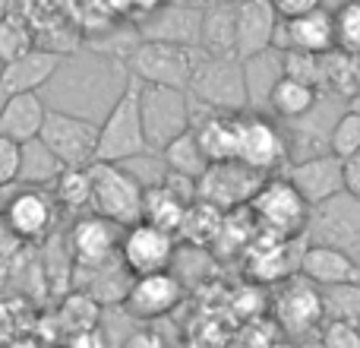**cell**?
Here are the masks:
<instances>
[{"label":"cell","mask_w":360,"mask_h":348,"mask_svg":"<svg viewBox=\"0 0 360 348\" xmlns=\"http://www.w3.org/2000/svg\"><path fill=\"white\" fill-rule=\"evenodd\" d=\"M63 165L41 139H32V143H22V187H54V180L60 178Z\"/></svg>","instance_id":"cell-29"},{"label":"cell","mask_w":360,"mask_h":348,"mask_svg":"<svg viewBox=\"0 0 360 348\" xmlns=\"http://www.w3.org/2000/svg\"><path fill=\"white\" fill-rule=\"evenodd\" d=\"M174 256H177V235L155 228L149 222H136L130 228H124L120 260L133 273V279L152 273H168Z\"/></svg>","instance_id":"cell-11"},{"label":"cell","mask_w":360,"mask_h":348,"mask_svg":"<svg viewBox=\"0 0 360 348\" xmlns=\"http://www.w3.org/2000/svg\"><path fill=\"white\" fill-rule=\"evenodd\" d=\"M281 67H285V76L323 92V57L304 54V51H281Z\"/></svg>","instance_id":"cell-37"},{"label":"cell","mask_w":360,"mask_h":348,"mask_svg":"<svg viewBox=\"0 0 360 348\" xmlns=\"http://www.w3.org/2000/svg\"><path fill=\"white\" fill-rule=\"evenodd\" d=\"M281 16L275 13L272 0H237V23H234V54L237 61H250L275 44V29Z\"/></svg>","instance_id":"cell-16"},{"label":"cell","mask_w":360,"mask_h":348,"mask_svg":"<svg viewBox=\"0 0 360 348\" xmlns=\"http://www.w3.org/2000/svg\"><path fill=\"white\" fill-rule=\"evenodd\" d=\"M262 184H266V174L247 168L243 162H218L209 165L199 178V199L221 212H234L250 206Z\"/></svg>","instance_id":"cell-9"},{"label":"cell","mask_w":360,"mask_h":348,"mask_svg":"<svg viewBox=\"0 0 360 348\" xmlns=\"http://www.w3.org/2000/svg\"><path fill=\"white\" fill-rule=\"evenodd\" d=\"M335 44L342 54L360 57V0H345L335 10Z\"/></svg>","instance_id":"cell-35"},{"label":"cell","mask_w":360,"mask_h":348,"mask_svg":"<svg viewBox=\"0 0 360 348\" xmlns=\"http://www.w3.org/2000/svg\"><path fill=\"white\" fill-rule=\"evenodd\" d=\"M250 216L256 222V231L281 237V241H297L310 228V203L297 193V187L285 174H272L250 199Z\"/></svg>","instance_id":"cell-2"},{"label":"cell","mask_w":360,"mask_h":348,"mask_svg":"<svg viewBox=\"0 0 360 348\" xmlns=\"http://www.w3.org/2000/svg\"><path fill=\"white\" fill-rule=\"evenodd\" d=\"M152 146L146 139L143 124V82L136 76H127L124 92L111 105L108 118L98 124V159L95 162L124 165L130 159L149 156Z\"/></svg>","instance_id":"cell-1"},{"label":"cell","mask_w":360,"mask_h":348,"mask_svg":"<svg viewBox=\"0 0 360 348\" xmlns=\"http://www.w3.org/2000/svg\"><path fill=\"white\" fill-rule=\"evenodd\" d=\"M329 152L338 156L342 162L360 152V114L357 111L348 108V111L335 120V127H332V133H329Z\"/></svg>","instance_id":"cell-36"},{"label":"cell","mask_w":360,"mask_h":348,"mask_svg":"<svg viewBox=\"0 0 360 348\" xmlns=\"http://www.w3.org/2000/svg\"><path fill=\"white\" fill-rule=\"evenodd\" d=\"M101 311L105 307L86 292H73L67 294V301L60 304V320L67 326V336L70 333H82V330H95L101 326Z\"/></svg>","instance_id":"cell-33"},{"label":"cell","mask_w":360,"mask_h":348,"mask_svg":"<svg viewBox=\"0 0 360 348\" xmlns=\"http://www.w3.org/2000/svg\"><path fill=\"white\" fill-rule=\"evenodd\" d=\"M202 57H205L202 48L139 38L136 48L127 54V67H130V76H136L143 86H165L186 92Z\"/></svg>","instance_id":"cell-3"},{"label":"cell","mask_w":360,"mask_h":348,"mask_svg":"<svg viewBox=\"0 0 360 348\" xmlns=\"http://www.w3.org/2000/svg\"><path fill=\"white\" fill-rule=\"evenodd\" d=\"M275 51H304V54L326 57L332 51H338L335 44V13H329L326 6L307 13V16L281 19L275 29Z\"/></svg>","instance_id":"cell-15"},{"label":"cell","mask_w":360,"mask_h":348,"mask_svg":"<svg viewBox=\"0 0 360 348\" xmlns=\"http://www.w3.org/2000/svg\"><path fill=\"white\" fill-rule=\"evenodd\" d=\"M345 193L360 203V152L345 159Z\"/></svg>","instance_id":"cell-43"},{"label":"cell","mask_w":360,"mask_h":348,"mask_svg":"<svg viewBox=\"0 0 360 348\" xmlns=\"http://www.w3.org/2000/svg\"><path fill=\"white\" fill-rule=\"evenodd\" d=\"M139 38L146 42H171L199 48L202 42V6L186 4V0H171L158 13L139 23Z\"/></svg>","instance_id":"cell-17"},{"label":"cell","mask_w":360,"mask_h":348,"mask_svg":"<svg viewBox=\"0 0 360 348\" xmlns=\"http://www.w3.org/2000/svg\"><path fill=\"white\" fill-rule=\"evenodd\" d=\"M323 311L326 320H345V323L360 326V282L323 288Z\"/></svg>","instance_id":"cell-34"},{"label":"cell","mask_w":360,"mask_h":348,"mask_svg":"<svg viewBox=\"0 0 360 348\" xmlns=\"http://www.w3.org/2000/svg\"><path fill=\"white\" fill-rule=\"evenodd\" d=\"M294 244L297 241H281V237L256 231L250 247L243 250L247 275H253L256 282H285V279H291V275H297L300 250L304 247L294 254Z\"/></svg>","instance_id":"cell-21"},{"label":"cell","mask_w":360,"mask_h":348,"mask_svg":"<svg viewBox=\"0 0 360 348\" xmlns=\"http://www.w3.org/2000/svg\"><path fill=\"white\" fill-rule=\"evenodd\" d=\"M351 111H357V114H360V92L354 95V99H351Z\"/></svg>","instance_id":"cell-45"},{"label":"cell","mask_w":360,"mask_h":348,"mask_svg":"<svg viewBox=\"0 0 360 348\" xmlns=\"http://www.w3.org/2000/svg\"><path fill=\"white\" fill-rule=\"evenodd\" d=\"M162 162H165V171L184 174V178H193V180H199L205 174V168H209V159H205L202 146H199L193 130L180 133L177 139H171V143L165 146Z\"/></svg>","instance_id":"cell-28"},{"label":"cell","mask_w":360,"mask_h":348,"mask_svg":"<svg viewBox=\"0 0 360 348\" xmlns=\"http://www.w3.org/2000/svg\"><path fill=\"white\" fill-rule=\"evenodd\" d=\"M234 23H237V4H212L202 10V42L199 48L209 57H237L234 54Z\"/></svg>","instance_id":"cell-25"},{"label":"cell","mask_w":360,"mask_h":348,"mask_svg":"<svg viewBox=\"0 0 360 348\" xmlns=\"http://www.w3.org/2000/svg\"><path fill=\"white\" fill-rule=\"evenodd\" d=\"M67 241H70V256H73L76 269H98L120 254L124 228L95 216V212H86V216H79L73 222Z\"/></svg>","instance_id":"cell-13"},{"label":"cell","mask_w":360,"mask_h":348,"mask_svg":"<svg viewBox=\"0 0 360 348\" xmlns=\"http://www.w3.org/2000/svg\"><path fill=\"white\" fill-rule=\"evenodd\" d=\"M57 206L67 212H76V216H86L92 212V178H89V168H63L60 178L51 187Z\"/></svg>","instance_id":"cell-30"},{"label":"cell","mask_w":360,"mask_h":348,"mask_svg":"<svg viewBox=\"0 0 360 348\" xmlns=\"http://www.w3.org/2000/svg\"><path fill=\"white\" fill-rule=\"evenodd\" d=\"M60 63H63V54H54L48 48H35L29 54H22L19 61L4 63L0 67V101L10 99V95L38 92L60 70Z\"/></svg>","instance_id":"cell-22"},{"label":"cell","mask_w":360,"mask_h":348,"mask_svg":"<svg viewBox=\"0 0 360 348\" xmlns=\"http://www.w3.org/2000/svg\"><path fill=\"white\" fill-rule=\"evenodd\" d=\"M120 348H168L165 345V339L158 336L155 330H149V326H139L136 333H130V336L124 339V345Z\"/></svg>","instance_id":"cell-42"},{"label":"cell","mask_w":360,"mask_h":348,"mask_svg":"<svg viewBox=\"0 0 360 348\" xmlns=\"http://www.w3.org/2000/svg\"><path fill=\"white\" fill-rule=\"evenodd\" d=\"M288 156H291V146L275 120L256 111H243L237 118V162L272 178L288 162Z\"/></svg>","instance_id":"cell-7"},{"label":"cell","mask_w":360,"mask_h":348,"mask_svg":"<svg viewBox=\"0 0 360 348\" xmlns=\"http://www.w3.org/2000/svg\"><path fill=\"white\" fill-rule=\"evenodd\" d=\"M186 4H202V0H186Z\"/></svg>","instance_id":"cell-49"},{"label":"cell","mask_w":360,"mask_h":348,"mask_svg":"<svg viewBox=\"0 0 360 348\" xmlns=\"http://www.w3.org/2000/svg\"><path fill=\"white\" fill-rule=\"evenodd\" d=\"M297 275L313 282L316 288H335V285H354L360 282V263L348 250L329 247V244H307L300 250Z\"/></svg>","instance_id":"cell-20"},{"label":"cell","mask_w":360,"mask_h":348,"mask_svg":"<svg viewBox=\"0 0 360 348\" xmlns=\"http://www.w3.org/2000/svg\"><path fill=\"white\" fill-rule=\"evenodd\" d=\"M184 298V282L177 279L174 273H152V275H136L124 298V307L130 317L143 320H158V317H168L171 311L180 304Z\"/></svg>","instance_id":"cell-18"},{"label":"cell","mask_w":360,"mask_h":348,"mask_svg":"<svg viewBox=\"0 0 360 348\" xmlns=\"http://www.w3.org/2000/svg\"><path fill=\"white\" fill-rule=\"evenodd\" d=\"M89 178H92V212L108 222L130 228V225L143 222V199L146 187L133 178L124 165L114 162H95L89 165Z\"/></svg>","instance_id":"cell-4"},{"label":"cell","mask_w":360,"mask_h":348,"mask_svg":"<svg viewBox=\"0 0 360 348\" xmlns=\"http://www.w3.org/2000/svg\"><path fill=\"white\" fill-rule=\"evenodd\" d=\"M143 124L152 152H162L171 139L190 130V95L180 89L143 86Z\"/></svg>","instance_id":"cell-8"},{"label":"cell","mask_w":360,"mask_h":348,"mask_svg":"<svg viewBox=\"0 0 360 348\" xmlns=\"http://www.w3.org/2000/svg\"><path fill=\"white\" fill-rule=\"evenodd\" d=\"M0 206H4V187H0Z\"/></svg>","instance_id":"cell-47"},{"label":"cell","mask_w":360,"mask_h":348,"mask_svg":"<svg viewBox=\"0 0 360 348\" xmlns=\"http://www.w3.org/2000/svg\"><path fill=\"white\" fill-rule=\"evenodd\" d=\"M275 320L288 336H307V333L323 330L326 311H323V288L307 282L304 275L285 279L278 298H275Z\"/></svg>","instance_id":"cell-12"},{"label":"cell","mask_w":360,"mask_h":348,"mask_svg":"<svg viewBox=\"0 0 360 348\" xmlns=\"http://www.w3.org/2000/svg\"><path fill=\"white\" fill-rule=\"evenodd\" d=\"M44 118H48V105L38 92L10 95L0 101V137H10L16 143H32L41 133Z\"/></svg>","instance_id":"cell-24"},{"label":"cell","mask_w":360,"mask_h":348,"mask_svg":"<svg viewBox=\"0 0 360 348\" xmlns=\"http://www.w3.org/2000/svg\"><path fill=\"white\" fill-rule=\"evenodd\" d=\"M193 206V203H190ZM190 206L180 197L168 190L165 184L146 187V199H143V222L155 225L162 231H171V235H180V225H184V216Z\"/></svg>","instance_id":"cell-27"},{"label":"cell","mask_w":360,"mask_h":348,"mask_svg":"<svg viewBox=\"0 0 360 348\" xmlns=\"http://www.w3.org/2000/svg\"><path fill=\"white\" fill-rule=\"evenodd\" d=\"M316 101H319V89L307 86V82H300V80H291V76H281L272 86V92H269L266 105H269V111L278 114V118L300 120L316 108Z\"/></svg>","instance_id":"cell-26"},{"label":"cell","mask_w":360,"mask_h":348,"mask_svg":"<svg viewBox=\"0 0 360 348\" xmlns=\"http://www.w3.org/2000/svg\"><path fill=\"white\" fill-rule=\"evenodd\" d=\"M272 6L281 19H294V16H307V13L319 10L323 0H272Z\"/></svg>","instance_id":"cell-40"},{"label":"cell","mask_w":360,"mask_h":348,"mask_svg":"<svg viewBox=\"0 0 360 348\" xmlns=\"http://www.w3.org/2000/svg\"><path fill=\"white\" fill-rule=\"evenodd\" d=\"M193 105H199V101H193ZM199 111H202V118L193 114L190 130L196 133V139H199V146H202L209 165L237 162V118H240L243 111L228 114V111H212V108H205V105H199Z\"/></svg>","instance_id":"cell-23"},{"label":"cell","mask_w":360,"mask_h":348,"mask_svg":"<svg viewBox=\"0 0 360 348\" xmlns=\"http://www.w3.org/2000/svg\"><path fill=\"white\" fill-rule=\"evenodd\" d=\"M221 222H224L221 209H215V206L196 199V203L186 209L177 237H184V241L193 244V247H209V244H215L218 231H221Z\"/></svg>","instance_id":"cell-32"},{"label":"cell","mask_w":360,"mask_h":348,"mask_svg":"<svg viewBox=\"0 0 360 348\" xmlns=\"http://www.w3.org/2000/svg\"><path fill=\"white\" fill-rule=\"evenodd\" d=\"M57 199L48 187H19L4 206V225L16 241H41L51 235L57 218Z\"/></svg>","instance_id":"cell-10"},{"label":"cell","mask_w":360,"mask_h":348,"mask_svg":"<svg viewBox=\"0 0 360 348\" xmlns=\"http://www.w3.org/2000/svg\"><path fill=\"white\" fill-rule=\"evenodd\" d=\"M269 348H294V345H291V342H272Z\"/></svg>","instance_id":"cell-46"},{"label":"cell","mask_w":360,"mask_h":348,"mask_svg":"<svg viewBox=\"0 0 360 348\" xmlns=\"http://www.w3.org/2000/svg\"><path fill=\"white\" fill-rule=\"evenodd\" d=\"M19 174H22V143L0 137V187L6 190L19 184Z\"/></svg>","instance_id":"cell-39"},{"label":"cell","mask_w":360,"mask_h":348,"mask_svg":"<svg viewBox=\"0 0 360 348\" xmlns=\"http://www.w3.org/2000/svg\"><path fill=\"white\" fill-rule=\"evenodd\" d=\"M319 345L323 348H360V326L345 323V320H326L319 330Z\"/></svg>","instance_id":"cell-38"},{"label":"cell","mask_w":360,"mask_h":348,"mask_svg":"<svg viewBox=\"0 0 360 348\" xmlns=\"http://www.w3.org/2000/svg\"><path fill=\"white\" fill-rule=\"evenodd\" d=\"M38 139L60 159L63 168H89L98 159V124L79 114L48 108Z\"/></svg>","instance_id":"cell-6"},{"label":"cell","mask_w":360,"mask_h":348,"mask_svg":"<svg viewBox=\"0 0 360 348\" xmlns=\"http://www.w3.org/2000/svg\"><path fill=\"white\" fill-rule=\"evenodd\" d=\"M67 348H111L105 330L95 326V330H82V333H70L67 336Z\"/></svg>","instance_id":"cell-41"},{"label":"cell","mask_w":360,"mask_h":348,"mask_svg":"<svg viewBox=\"0 0 360 348\" xmlns=\"http://www.w3.org/2000/svg\"><path fill=\"white\" fill-rule=\"evenodd\" d=\"M193 101L212 108V111L240 114L250 108L247 80H243V63L237 57H209L199 61L193 82L186 89Z\"/></svg>","instance_id":"cell-5"},{"label":"cell","mask_w":360,"mask_h":348,"mask_svg":"<svg viewBox=\"0 0 360 348\" xmlns=\"http://www.w3.org/2000/svg\"><path fill=\"white\" fill-rule=\"evenodd\" d=\"M307 235L313 237V244H329V247H342L351 254V247L360 244V203L348 193H338L313 206Z\"/></svg>","instance_id":"cell-14"},{"label":"cell","mask_w":360,"mask_h":348,"mask_svg":"<svg viewBox=\"0 0 360 348\" xmlns=\"http://www.w3.org/2000/svg\"><path fill=\"white\" fill-rule=\"evenodd\" d=\"M285 178L297 187V193L310 203V209L345 193V162L338 156H332V152L300 159L297 165H291V171Z\"/></svg>","instance_id":"cell-19"},{"label":"cell","mask_w":360,"mask_h":348,"mask_svg":"<svg viewBox=\"0 0 360 348\" xmlns=\"http://www.w3.org/2000/svg\"><path fill=\"white\" fill-rule=\"evenodd\" d=\"M19 6H22V0H0V19L10 16V13H16Z\"/></svg>","instance_id":"cell-44"},{"label":"cell","mask_w":360,"mask_h":348,"mask_svg":"<svg viewBox=\"0 0 360 348\" xmlns=\"http://www.w3.org/2000/svg\"><path fill=\"white\" fill-rule=\"evenodd\" d=\"M35 48H38V38L22 6L0 19V63H13Z\"/></svg>","instance_id":"cell-31"},{"label":"cell","mask_w":360,"mask_h":348,"mask_svg":"<svg viewBox=\"0 0 360 348\" xmlns=\"http://www.w3.org/2000/svg\"><path fill=\"white\" fill-rule=\"evenodd\" d=\"M357 80H360V57H357Z\"/></svg>","instance_id":"cell-48"}]
</instances>
